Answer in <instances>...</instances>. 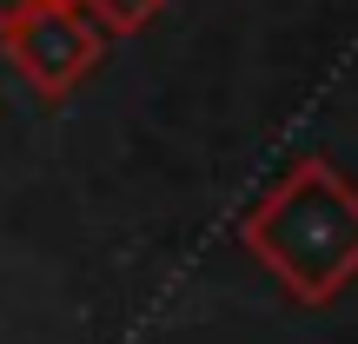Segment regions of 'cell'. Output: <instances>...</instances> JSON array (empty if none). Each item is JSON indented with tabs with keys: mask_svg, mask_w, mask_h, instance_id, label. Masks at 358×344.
I'll return each mask as SVG.
<instances>
[{
	"mask_svg": "<svg viewBox=\"0 0 358 344\" xmlns=\"http://www.w3.org/2000/svg\"><path fill=\"white\" fill-rule=\"evenodd\" d=\"M20 7H34V0H0V20H7V13H20Z\"/></svg>",
	"mask_w": 358,
	"mask_h": 344,
	"instance_id": "277c9868",
	"label": "cell"
},
{
	"mask_svg": "<svg viewBox=\"0 0 358 344\" xmlns=\"http://www.w3.org/2000/svg\"><path fill=\"white\" fill-rule=\"evenodd\" d=\"M245 245L299 298H332L358 271V192L332 166H299L245 218Z\"/></svg>",
	"mask_w": 358,
	"mask_h": 344,
	"instance_id": "6da1fadb",
	"label": "cell"
},
{
	"mask_svg": "<svg viewBox=\"0 0 358 344\" xmlns=\"http://www.w3.org/2000/svg\"><path fill=\"white\" fill-rule=\"evenodd\" d=\"M0 47H7V60L20 66V80L34 93L60 100L100 66L106 33L80 13V0H34V7L0 20Z\"/></svg>",
	"mask_w": 358,
	"mask_h": 344,
	"instance_id": "7a4b0ae2",
	"label": "cell"
},
{
	"mask_svg": "<svg viewBox=\"0 0 358 344\" xmlns=\"http://www.w3.org/2000/svg\"><path fill=\"white\" fill-rule=\"evenodd\" d=\"M159 7H166V0H80V13H87L106 40H113V33H140Z\"/></svg>",
	"mask_w": 358,
	"mask_h": 344,
	"instance_id": "3957f363",
	"label": "cell"
}]
</instances>
